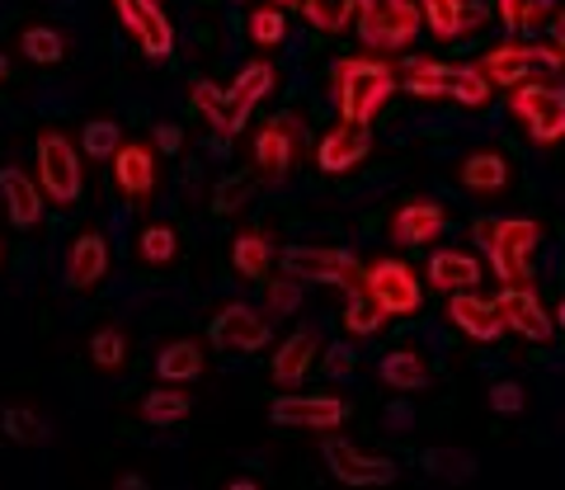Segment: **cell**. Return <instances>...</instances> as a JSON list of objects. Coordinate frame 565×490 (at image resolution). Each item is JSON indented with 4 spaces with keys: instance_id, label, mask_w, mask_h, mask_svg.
Masks as SVG:
<instances>
[{
    "instance_id": "6da1fadb",
    "label": "cell",
    "mask_w": 565,
    "mask_h": 490,
    "mask_svg": "<svg viewBox=\"0 0 565 490\" xmlns=\"http://www.w3.org/2000/svg\"><path fill=\"white\" fill-rule=\"evenodd\" d=\"M396 90H401V72L382 57V52L377 57H344L330 76L334 109H340V118H349V122H373Z\"/></svg>"
},
{
    "instance_id": "7a4b0ae2",
    "label": "cell",
    "mask_w": 565,
    "mask_h": 490,
    "mask_svg": "<svg viewBox=\"0 0 565 490\" xmlns=\"http://www.w3.org/2000/svg\"><path fill=\"white\" fill-rule=\"evenodd\" d=\"M476 241L490 259V274L500 284H527L533 274V251L542 241V226L527 217H504V222H476Z\"/></svg>"
},
{
    "instance_id": "3957f363",
    "label": "cell",
    "mask_w": 565,
    "mask_h": 490,
    "mask_svg": "<svg viewBox=\"0 0 565 490\" xmlns=\"http://www.w3.org/2000/svg\"><path fill=\"white\" fill-rule=\"evenodd\" d=\"M33 156H39V184H43L47 203L76 207L81 194H85V161H81L85 151H76V142H71L66 132L47 128V132H39V147H33Z\"/></svg>"
},
{
    "instance_id": "277c9868",
    "label": "cell",
    "mask_w": 565,
    "mask_h": 490,
    "mask_svg": "<svg viewBox=\"0 0 565 490\" xmlns=\"http://www.w3.org/2000/svg\"><path fill=\"white\" fill-rule=\"evenodd\" d=\"M359 39L373 52H401L415 43L424 24L419 0H359Z\"/></svg>"
},
{
    "instance_id": "5b68a950",
    "label": "cell",
    "mask_w": 565,
    "mask_h": 490,
    "mask_svg": "<svg viewBox=\"0 0 565 490\" xmlns=\"http://www.w3.org/2000/svg\"><path fill=\"white\" fill-rule=\"evenodd\" d=\"M278 265L297 274L302 284H330V288H363V269L359 255L340 251V245H288V251L278 255Z\"/></svg>"
},
{
    "instance_id": "8992f818",
    "label": "cell",
    "mask_w": 565,
    "mask_h": 490,
    "mask_svg": "<svg viewBox=\"0 0 565 490\" xmlns=\"http://www.w3.org/2000/svg\"><path fill=\"white\" fill-rule=\"evenodd\" d=\"M302 142H307V128L297 114H278L269 118L264 128L255 132L250 142V161H255V174L264 184H278L288 180V170L297 166V156H302Z\"/></svg>"
},
{
    "instance_id": "52a82bcc",
    "label": "cell",
    "mask_w": 565,
    "mask_h": 490,
    "mask_svg": "<svg viewBox=\"0 0 565 490\" xmlns=\"http://www.w3.org/2000/svg\"><path fill=\"white\" fill-rule=\"evenodd\" d=\"M321 462H326L330 477L340 486H349V490H377V486H392L401 477V467L386 458V452H367V448L349 444V439H326Z\"/></svg>"
},
{
    "instance_id": "ba28073f",
    "label": "cell",
    "mask_w": 565,
    "mask_h": 490,
    "mask_svg": "<svg viewBox=\"0 0 565 490\" xmlns=\"http://www.w3.org/2000/svg\"><path fill=\"white\" fill-rule=\"evenodd\" d=\"M269 419L278 429H307V434H334L349 419V401L334 392H282L274 396Z\"/></svg>"
},
{
    "instance_id": "9c48e42d",
    "label": "cell",
    "mask_w": 565,
    "mask_h": 490,
    "mask_svg": "<svg viewBox=\"0 0 565 490\" xmlns=\"http://www.w3.org/2000/svg\"><path fill=\"white\" fill-rule=\"evenodd\" d=\"M509 104H514L519 122L527 128V137L542 147H552L565 137V90L561 85H546V81H523L509 90Z\"/></svg>"
},
{
    "instance_id": "30bf717a",
    "label": "cell",
    "mask_w": 565,
    "mask_h": 490,
    "mask_svg": "<svg viewBox=\"0 0 565 490\" xmlns=\"http://www.w3.org/2000/svg\"><path fill=\"white\" fill-rule=\"evenodd\" d=\"M363 288L373 292L392 317H419V307H424V284L405 259H377V265H367Z\"/></svg>"
},
{
    "instance_id": "8fae6325",
    "label": "cell",
    "mask_w": 565,
    "mask_h": 490,
    "mask_svg": "<svg viewBox=\"0 0 565 490\" xmlns=\"http://www.w3.org/2000/svg\"><path fill=\"white\" fill-rule=\"evenodd\" d=\"M476 66H481V72H486L494 85L514 90V85L533 81L542 66H561V57H556L552 43H500V47H490Z\"/></svg>"
},
{
    "instance_id": "7c38bea8",
    "label": "cell",
    "mask_w": 565,
    "mask_h": 490,
    "mask_svg": "<svg viewBox=\"0 0 565 490\" xmlns=\"http://www.w3.org/2000/svg\"><path fill=\"white\" fill-rule=\"evenodd\" d=\"M114 14H118V24L132 33V43L147 52V57H170L174 52V24H170V14L161 10V0H109Z\"/></svg>"
},
{
    "instance_id": "4fadbf2b",
    "label": "cell",
    "mask_w": 565,
    "mask_h": 490,
    "mask_svg": "<svg viewBox=\"0 0 565 490\" xmlns=\"http://www.w3.org/2000/svg\"><path fill=\"white\" fill-rule=\"evenodd\" d=\"M269 317L264 311H255L250 302H226L217 317H212L207 335L217 349H226V354H259L264 344H269Z\"/></svg>"
},
{
    "instance_id": "5bb4252c",
    "label": "cell",
    "mask_w": 565,
    "mask_h": 490,
    "mask_svg": "<svg viewBox=\"0 0 565 490\" xmlns=\"http://www.w3.org/2000/svg\"><path fill=\"white\" fill-rule=\"evenodd\" d=\"M494 307H500V321H504L509 335H523L533 344H546L556 335L552 311L542 307V297L533 292V284H504L500 297H494Z\"/></svg>"
},
{
    "instance_id": "9a60e30c",
    "label": "cell",
    "mask_w": 565,
    "mask_h": 490,
    "mask_svg": "<svg viewBox=\"0 0 565 490\" xmlns=\"http://www.w3.org/2000/svg\"><path fill=\"white\" fill-rule=\"evenodd\" d=\"M316 363H321V335H316L311 326L292 330V335L274 349L269 382H274V387H282V392H292V387H302V382L316 373Z\"/></svg>"
},
{
    "instance_id": "2e32d148",
    "label": "cell",
    "mask_w": 565,
    "mask_h": 490,
    "mask_svg": "<svg viewBox=\"0 0 565 490\" xmlns=\"http://www.w3.org/2000/svg\"><path fill=\"white\" fill-rule=\"evenodd\" d=\"M367 151H373V132H367V122L340 118L321 137V147H316V166H321L326 174H349L353 166L367 161Z\"/></svg>"
},
{
    "instance_id": "e0dca14e",
    "label": "cell",
    "mask_w": 565,
    "mask_h": 490,
    "mask_svg": "<svg viewBox=\"0 0 565 490\" xmlns=\"http://www.w3.org/2000/svg\"><path fill=\"white\" fill-rule=\"evenodd\" d=\"M448 321L462 330L471 344H494V340H504V335H509L504 321H500V307H494L490 297H481L476 288L448 297Z\"/></svg>"
},
{
    "instance_id": "ac0fdd59",
    "label": "cell",
    "mask_w": 565,
    "mask_h": 490,
    "mask_svg": "<svg viewBox=\"0 0 565 490\" xmlns=\"http://www.w3.org/2000/svg\"><path fill=\"white\" fill-rule=\"evenodd\" d=\"M114 184L122 189V199H151L156 184H161V166H156V151L147 142H122L114 151Z\"/></svg>"
},
{
    "instance_id": "d6986e66",
    "label": "cell",
    "mask_w": 565,
    "mask_h": 490,
    "mask_svg": "<svg viewBox=\"0 0 565 490\" xmlns=\"http://www.w3.org/2000/svg\"><path fill=\"white\" fill-rule=\"evenodd\" d=\"M0 203H6L10 226H20V232H33V226L43 222L47 194H43V184L29 180L20 166H6V170H0Z\"/></svg>"
},
{
    "instance_id": "ffe728a7",
    "label": "cell",
    "mask_w": 565,
    "mask_h": 490,
    "mask_svg": "<svg viewBox=\"0 0 565 490\" xmlns=\"http://www.w3.org/2000/svg\"><path fill=\"white\" fill-rule=\"evenodd\" d=\"M104 274H109V241L99 232H81L66 245V288L90 292Z\"/></svg>"
},
{
    "instance_id": "44dd1931",
    "label": "cell",
    "mask_w": 565,
    "mask_h": 490,
    "mask_svg": "<svg viewBox=\"0 0 565 490\" xmlns=\"http://www.w3.org/2000/svg\"><path fill=\"white\" fill-rule=\"evenodd\" d=\"M448 213L438 207L434 199H415V203H401L392 213V241L396 245H429L444 236Z\"/></svg>"
},
{
    "instance_id": "7402d4cb",
    "label": "cell",
    "mask_w": 565,
    "mask_h": 490,
    "mask_svg": "<svg viewBox=\"0 0 565 490\" xmlns=\"http://www.w3.org/2000/svg\"><path fill=\"white\" fill-rule=\"evenodd\" d=\"M424 274H429V288L452 297V292H467V288L481 284L486 265L471 251H434L429 255V269H424Z\"/></svg>"
},
{
    "instance_id": "603a6c76",
    "label": "cell",
    "mask_w": 565,
    "mask_h": 490,
    "mask_svg": "<svg viewBox=\"0 0 565 490\" xmlns=\"http://www.w3.org/2000/svg\"><path fill=\"white\" fill-rule=\"evenodd\" d=\"M207 373V354L199 340H170L161 344V354H156V377L166 382V387H189V382H199Z\"/></svg>"
},
{
    "instance_id": "cb8c5ba5",
    "label": "cell",
    "mask_w": 565,
    "mask_h": 490,
    "mask_svg": "<svg viewBox=\"0 0 565 490\" xmlns=\"http://www.w3.org/2000/svg\"><path fill=\"white\" fill-rule=\"evenodd\" d=\"M278 255H282V251L274 245V236L259 232V226H250V232H241V236L232 241V269H236L241 278H250V284H264V278L274 274Z\"/></svg>"
},
{
    "instance_id": "d4e9b609",
    "label": "cell",
    "mask_w": 565,
    "mask_h": 490,
    "mask_svg": "<svg viewBox=\"0 0 565 490\" xmlns=\"http://www.w3.org/2000/svg\"><path fill=\"white\" fill-rule=\"evenodd\" d=\"M419 10H424V24L434 29V39H444V43L467 39L486 20V10H476L471 0H419Z\"/></svg>"
},
{
    "instance_id": "484cf974",
    "label": "cell",
    "mask_w": 565,
    "mask_h": 490,
    "mask_svg": "<svg viewBox=\"0 0 565 490\" xmlns=\"http://www.w3.org/2000/svg\"><path fill=\"white\" fill-rule=\"evenodd\" d=\"M396 72H401V90L415 99H448L452 95V66H444L438 57H405Z\"/></svg>"
},
{
    "instance_id": "4316f807",
    "label": "cell",
    "mask_w": 565,
    "mask_h": 490,
    "mask_svg": "<svg viewBox=\"0 0 565 490\" xmlns=\"http://www.w3.org/2000/svg\"><path fill=\"white\" fill-rule=\"evenodd\" d=\"M189 104H193V114H199V118H203V122H207V128L217 132V137H236V132H241L236 109H232V90H226V85L193 81Z\"/></svg>"
},
{
    "instance_id": "83f0119b",
    "label": "cell",
    "mask_w": 565,
    "mask_h": 490,
    "mask_svg": "<svg viewBox=\"0 0 565 490\" xmlns=\"http://www.w3.org/2000/svg\"><path fill=\"white\" fill-rule=\"evenodd\" d=\"M274 85H278V72H274L269 62H250V66H241V76H236L232 85H226V90H232V109H236V122H241V128L250 122L255 104L274 95Z\"/></svg>"
},
{
    "instance_id": "f1b7e54d",
    "label": "cell",
    "mask_w": 565,
    "mask_h": 490,
    "mask_svg": "<svg viewBox=\"0 0 565 490\" xmlns=\"http://www.w3.org/2000/svg\"><path fill=\"white\" fill-rule=\"evenodd\" d=\"M462 189L476 199H494L509 189V161L500 151H471L462 161Z\"/></svg>"
},
{
    "instance_id": "f546056e",
    "label": "cell",
    "mask_w": 565,
    "mask_h": 490,
    "mask_svg": "<svg viewBox=\"0 0 565 490\" xmlns=\"http://www.w3.org/2000/svg\"><path fill=\"white\" fill-rule=\"evenodd\" d=\"M377 377H382V387H392V392H424L429 387V359L415 354V349H392V354H382L377 363Z\"/></svg>"
},
{
    "instance_id": "4dcf8cb0",
    "label": "cell",
    "mask_w": 565,
    "mask_h": 490,
    "mask_svg": "<svg viewBox=\"0 0 565 490\" xmlns=\"http://www.w3.org/2000/svg\"><path fill=\"white\" fill-rule=\"evenodd\" d=\"M189 411H193V401H189V392L184 387H151L147 396L137 401V415L147 419V425H156V429H170V425H180V419H189Z\"/></svg>"
},
{
    "instance_id": "1f68e13d",
    "label": "cell",
    "mask_w": 565,
    "mask_h": 490,
    "mask_svg": "<svg viewBox=\"0 0 565 490\" xmlns=\"http://www.w3.org/2000/svg\"><path fill=\"white\" fill-rule=\"evenodd\" d=\"M392 321V311H386L382 302L367 288H349V302H344V330L353 340H367V335H377V330Z\"/></svg>"
},
{
    "instance_id": "d6a6232c",
    "label": "cell",
    "mask_w": 565,
    "mask_h": 490,
    "mask_svg": "<svg viewBox=\"0 0 565 490\" xmlns=\"http://www.w3.org/2000/svg\"><path fill=\"white\" fill-rule=\"evenodd\" d=\"M292 311H302V278L297 274H269L264 278V317L269 321H282L292 317Z\"/></svg>"
},
{
    "instance_id": "836d02e7",
    "label": "cell",
    "mask_w": 565,
    "mask_h": 490,
    "mask_svg": "<svg viewBox=\"0 0 565 490\" xmlns=\"http://www.w3.org/2000/svg\"><path fill=\"white\" fill-rule=\"evenodd\" d=\"M20 52L33 66H57L66 57V33L52 29V24H29L20 33Z\"/></svg>"
},
{
    "instance_id": "e575fe53",
    "label": "cell",
    "mask_w": 565,
    "mask_h": 490,
    "mask_svg": "<svg viewBox=\"0 0 565 490\" xmlns=\"http://www.w3.org/2000/svg\"><path fill=\"white\" fill-rule=\"evenodd\" d=\"M90 363L99 368V373H122V368H128V330L99 326L90 335Z\"/></svg>"
},
{
    "instance_id": "d590c367",
    "label": "cell",
    "mask_w": 565,
    "mask_h": 490,
    "mask_svg": "<svg viewBox=\"0 0 565 490\" xmlns=\"http://www.w3.org/2000/svg\"><path fill=\"white\" fill-rule=\"evenodd\" d=\"M137 255H141V265H174V255H180V236H174V226L170 222H151V226H141V236H137Z\"/></svg>"
},
{
    "instance_id": "8d00e7d4",
    "label": "cell",
    "mask_w": 565,
    "mask_h": 490,
    "mask_svg": "<svg viewBox=\"0 0 565 490\" xmlns=\"http://www.w3.org/2000/svg\"><path fill=\"white\" fill-rule=\"evenodd\" d=\"M302 20L321 33H340L359 20V0H302Z\"/></svg>"
},
{
    "instance_id": "74e56055",
    "label": "cell",
    "mask_w": 565,
    "mask_h": 490,
    "mask_svg": "<svg viewBox=\"0 0 565 490\" xmlns=\"http://www.w3.org/2000/svg\"><path fill=\"white\" fill-rule=\"evenodd\" d=\"M282 33H288V14H282V6H264L259 0V10H250V20H245V39H250L255 47H278L282 43Z\"/></svg>"
},
{
    "instance_id": "f35d334b",
    "label": "cell",
    "mask_w": 565,
    "mask_h": 490,
    "mask_svg": "<svg viewBox=\"0 0 565 490\" xmlns=\"http://www.w3.org/2000/svg\"><path fill=\"white\" fill-rule=\"evenodd\" d=\"M500 24L509 33H533L537 24L552 20V0H500Z\"/></svg>"
},
{
    "instance_id": "ab89813d",
    "label": "cell",
    "mask_w": 565,
    "mask_h": 490,
    "mask_svg": "<svg viewBox=\"0 0 565 490\" xmlns=\"http://www.w3.org/2000/svg\"><path fill=\"white\" fill-rule=\"evenodd\" d=\"M122 147V128L114 118H90L81 132V151L85 161H114V151Z\"/></svg>"
},
{
    "instance_id": "60d3db41",
    "label": "cell",
    "mask_w": 565,
    "mask_h": 490,
    "mask_svg": "<svg viewBox=\"0 0 565 490\" xmlns=\"http://www.w3.org/2000/svg\"><path fill=\"white\" fill-rule=\"evenodd\" d=\"M494 95V81L481 72V66H452V99L467 104V109H481Z\"/></svg>"
},
{
    "instance_id": "b9f144b4",
    "label": "cell",
    "mask_w": 565,
    "mask_h": 490,
    "mask_svg": "<svg viewBox=\"0 0 565 490\" xmlns=\"http://www.w3.org/2000/svg\"><path fill=\"white\" fill-rule=\"evenodd\" d=\"M0 425H6V434L14 444H47L52 439L47 419L39 411H29V406H10L6 415H0Z\"/></svg>"
},
{
    "instance_id": "7bdbcfd3",
    "label": "cell",
    "mask_w": 565,
    "mask_h": 490,
    "mask_svg": "<svg viewBox=\"0 0 565 490\" xmlns=\"http://www.w3.org/2000/svg\"><path fill=\"white\" fill-rule=\"evenodd\" d=\"M424 467L434 471V477H444V481H471L476 477V458L462 448H429L424 452Z\"/></svg>"
},
{
    "instance_id": "ee69618b",
    "label": "cell",
    "mask_w": 565,
    "mask_h": 490,
    "mask_svg": "<svg viewBox=\"0 0 565 490\" xmlns=\"http://www.w3.org/2000/svg\"><path fill=\"white\" fill-rule=\"evenodd\" d=\"M486 401H490L494 415H523L527 411V392L519 387V382H494Z\"/></svg>"
},
{
    "instance_id": "f6af8a7d",
    "label": "cell",
    "mask_w": 565,
    "mask_h": 490,
    "mask_svg": "<svg viewBox=\"0 0 565 490\" xmlns=\"http://www.w3.org/2000/svg\"><path fill=\"white\" fill-rule=\"evenodd\" d=\"M353 368H359V354H353L349 344H330L326 354H321V373H326V377H334V382H344V377L353 373Z\"/></svg>"
},
{
    "instance_id": "bcb514c9",
    "label": "cell",
    "mask_w": 565,
    "mask_h": 490,
    "mask_svg": "<svg viewBox=\"0 0 565 490\" xmlns=\"http://www.w3.org/2000/svg\"><path fill=\"white\" fill-rule=\"evenodd\" d=\"M245 199H250V184H245V180H232V184H222L217 189V199H212V213H241V207H245Z\"/></svg>"
},
{
    "instance_id": "7dc6e473",
    "label": "cell",
    "mask_w": 565,
    "mask_h": 490,
    "mask_svg": "<svg viewBox=\"0 0 565 490\" xmlns=\"http://www.w3.org/2000/svg\"><path fill=\"white\" fill-rule=\"evenodd\" d=\"M180 147H184V128H174V122H161V128H156V151L174 156Z\"/></svg>"
},
{
    "instance_id": "c3c4849f",
    "label": "cell",
    "mask_w": 565,
    "mask_h": 490,
    "mask_svg": "<svg viewBox=\"0 0 565 490\" xmlns=\"http://www.w3.org/2000/svg\"><path fill=\"white\" fill-rule=\"evenodd\" d=\"M552 47H556V57H561V66H565V10L552 14Z\"/></svg>"
},
{
    "instance_id": "681fc988",
    "label": "cell",
    "mask_w": 565,
    "mask_h": 490,
    "mask_svg": "<svg viewBox=\"0 0 565 490\" xmlns=\"http://www.w3.org/2000/svg\"><path fill=\"white\" fill-rule=\"evenodd\" d=\"M386 429H411V411L392 406V411H386Z\"/></svg>"
},
{
    "instance_id": "f907efd6",
    "label": "cell",
    "mask_w": 565,
    "mask_h": 490,
    "mask_svg": "<svg viewBox=\"0 0 565 490\" xmlns=\"http://www.w3.org/2000/svg\"><path fill=\"white\" fill-rule=\"evenodd\" d=\"M118 490H147V481H141V477H137V471H128V477H122V481H118Z\"/></svg>"
},
{
    "instance_id": "816d5d0a",
    "label": "cell",
    "mask_w": 565,
    "mask_h": 490,
    "mask_svg": "<svg viewBox=\"0 0 565 490\" xmlns=\"http://www.w3.org/2000/svg\"><path fill=\"white\" fill-rule=\"evenodd\" d=\"M222 490H259V481H250V477H236V481H226Z\"/></svg>"
},
{
    "instance_id": "f5cc1de1",
    "label": "cell",
    "mask_w": 565,
    "mask_h": 490,
    "mask_svg": "<svg viewBox=\"0 0 565 490\" xmlns=\"http://www.w3.org/2000/svg\"><path fill=\"white\" fill-rule=\"evenodd\" d=\"M274 6H282V10H302V0H274Z\"/></svg>"
},
{
    "instance_id": "db71d44e",
    "label": "cell",
    "mask_w": 565,
    "mask_h": 490,
    "mask_svg": "<svg viewBox=\"0 0 565 490\" xmlns=\"http://www.w3.org/2000/svg\"><path fill=\"white\" fill-rule=\"evenodd\" d=\"M6 81H10V62H6V57H0V85H6Z\"/></svg>"
},
{
    "instance_id": "11a10c76",
    "label": "cell",
    "mask_w": 565,
    "mask_h": 490,
    "mask_svg": "<svg viewBox=\"0 0 565 490\" xmlns=\"http://www.w3.org/2000/svg\"><path fill=\"white\" fill-rule=\"evenodd\" d=\"M556 326H561V330H565V302H561V311H556Z\"/></svg>"
},
{
    "instance_id": "9f6ffc18",
    "label": "cell",
    "mask_w": 565,
    "mask_h": 490,
    "mask_svg": "<svg viewBox=\"0 0 565 490\" xmlns=\"http://www.w3.org/2000/svg\"><path fill=\"white\" fill-rule=\"evenodd\" d=\"M0 259H6V241H0Z\"/></svg>"
}]
</instances>
